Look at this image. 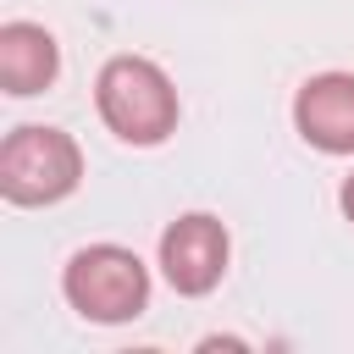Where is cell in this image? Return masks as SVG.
<instances>
[{
	"label": "cell",
	"mask_w": 354,
	"mask_h": 354,
	"mask_svg": "<svg viewBox=\"0 0 354 354\" xmlns=\"http://www.w3.org/2000/svg\"><path fill=\"white\" fill-rule=\"evenodd\" d=\"M83 183V149L61 127H11L0 144V194L11 205H55Z\"/></svg>",
	"instance_id": "3957f363"
},
{
	"label": "cell",
	"mask_w": 354,
	"mask_h": 354,
	"mask_svg": "<svg viewBox=\"0 0 354 354\" xmlns=\"http://www.w3.org/2000/svg\"><path fill=\"white\" fill-rule=\"evenodd\" d=\"M293 127L321 155H354V72H315L293 94Z\"/></svg>",
	"instance_id": "5b68a950"
},
{
	"label": "cell",
	"mask_w": 354,
	"mask_h": 354,
	"mask_svg": "<svg viewBox=\"0 0 354 354\" xmlns=\"http://www.w3.org/2000/svg\"><path fill=\"white\" fill-rule=\"evenodd\" d=\"M66 304L94 326H122L149 310V266L122 243H83L61 271Z\"/></svg>",
	"instance_id": "7a4b0ae2"
},
{
	"label": "cell",
	"mask_w": 354,
	"mask_h": 354,
	"mask_svg": "<svg viewBox=\"0 0 354 354\" xmlns=\"http://www.w3.org/2000/svg\"><path fill=\"white\" fill-rule=\"evenodd\" d=\"M94 111L122 144H166L177 133V88L149 55H111L94 77Z\"/></svg>",
	"instance_id": "6da1fadb"
},
{
	"label": "cell",
	"mask_w": 354,
	"mask_h": 354,
	"mask_svg": "<svg viewBox=\"0 0 354 354\" xmlns=\"http://www.w3.org/2000/svg\"><path fill=\"white\" fill-rule=\"evenodd\" d=\"M61 72V44L44 22H6L0 28V83L11 100H28V94H44Z\"/></svg>",
	"instance_id": "8992f818"
},
{
	"label": "cell",
	"mask_w": 354,
	"mask_h": 354,
	"mask_svg": "<svg viewBox=\"0 0 354 354\" xmlns=\"http://www.w3.org/2000/svg\"><path fill=\"white\" fill-rule=\"evenodd\" d=\"M227 260H232V238L205 210H188L160 232V277L183 299H205L227 277Z\"/></svg>",
	"instance_id": "277c9868"
},
{
	"label": "cell",
	"mask_w": 354,
	"mask_h": 354,
	"mask_svg": "<svg viewBox=\"0 0 354 354\" xmlns=\"http://www.w3.org/2000/svg\"><path fill=\"white\" fill-rule=\"evenodd\" d=\"M337 205H343V216H348V221H354V171H348V177H343V188H337Z\"/></svg>",
	"instance_id": "52a82bcc"
}]
</instances>
